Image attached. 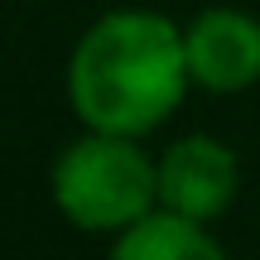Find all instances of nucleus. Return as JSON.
Segmentation results:
<instances>
[{"label":"nucleus","mask_w":260,"mask_h":260,"mask_svg":"<svg viewBox=\"0 0 260 260\" xmlns=\"http://www.w3.org/2000/svg\"><path fill=\"white\" fill-rule=\"evenodd\" d=\"M53 207L92 236H121L149 207H159V159L140 149L135 135L87 130L53 159Z\"/></svg>","instance_id":"obj_2"},{"label":"nucleus","mask_w":260,"mask_h":260,"mask_svg":"<svg viewBox=\"0 0 260 260\" xmlns=\"http://www.w3.org/2000/svg\"><path fill=\"white\" fill-rule=\"evenodd\" d=\"M111 255L116 260H222L226 251L207 222H193V217L159 203L135 226L111 236Z\"/></svg>","instance_id":"obj_5"},{"label":"nucleus","mask_w":260,"mask_h":260,"mask_svg":"<svg viewBox=\"0 0 260 260\" xmlns=\"http://www.w3.org/2000/svg\"><path fill=\"white\" fill-rule=\"evenodd\" d=\"M241 193V159L212 135H183L159 154V203L212 226Z\"/></svg>","instance_id":"obj_3"},{"label":"nucleus","mask_w":260,"mask_h":260,"mask_svg":"<svg viewBox=\"0 0 260 260\" xmlns=\"http://www.w3.org/2000/svg\"><path fill=\"white\" fill-rule=\"evenodd\" d=\"M183 29L159 10H106L82 29L68 58V102L87 130L149 135L183 106Z\"/></svg>","instance_id":"obj_1"},{"label":"nucleus","mask_w":260,"mask_h":260,"mask_svg":"<svg viewBox=\"0 0 260 260\" xmlns=\"http://www.w3.org/2000/svg\"><path fill=\"white\" fill-rule=\"evenodd\" d=\"M183 53L193 87L217 96L246 92L260 82V19L232 5H212L183 24Z\"/></svg>","instance_id":"obj_4"}]
</instances>
